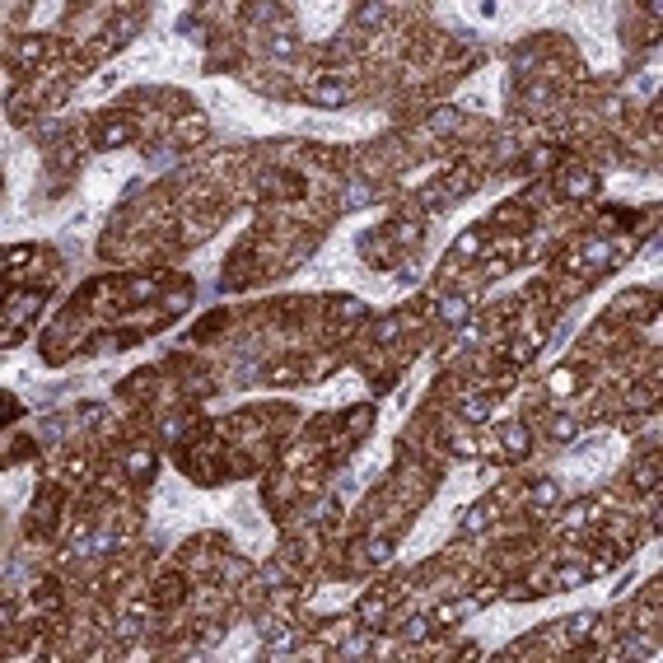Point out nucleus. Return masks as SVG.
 <instances>
[{
	"label": "nucleus",
	"instance_id": "10",
	"mask_svg": "<svg viewBox=\"0 0 663 663\" xmlns=\"http://www.w3.org/2000/svg\"><path fill=\"white\" fill-rule=\"evenodd\" d=\"M551 439H575V421L570 416H556L551 421Z\"/></svg>",
	"mask_w": 663,
	"mask_h": 663
},
{
	"label": "nucleus",
	"instance_id": "5",
	"mask_svg": "<svg viewBox=\"0 0 663 663\" xmlns=\"http://www.w3.org/2000/svg\"><path fill=\"white\" fill-rule=\"evenodd\" d=\"M636 486L640 491H654V486H659V458H654V453H649V458H645V463H640V472H636Z\"/></svg>",
	"mask_w": 663,
	"mask_h": 663
},
{
	"label": "nucleus",
	"instance_id": "7",
	"mask_svg": "<svg viewBox=\"0 0 663 663\" xmlns=\"http://www.w3.org/2000/svg\"><path fill=\"white\" fill-rule=\"evenodd\" d=\"M463 416H467V421H486V416H491V398H467L463 402Z\"/></svg>",
	"mask_w": 663,
	"mask_h": 663
},
{
	"label": "nucleus",
	"instance_id": "1",
	"mask_svg": "<svg viewBox=\"0 0 663 663\" xmlns=\"http://www.w3.org/2000/svg\"><path fill=\"white\" fill-rule=\"evenodd\" d=\"M131 122L127 117H117V122H103L99 131H94V140H99V150H112V145H122V140H131Z\"/></svg>",
	"mask_w": 663,
	"mask_h": 663
},
{
	"label": "nucleus",
	"instance_id": "3",
	"mask_svg": "<svg viewBox=\"0 0 663 663\" xmlns=\"http://www.w3.org/2000/svg\"><path fill=\"white\" fill-rule=\"evenodd\" d=\"M38 309H42V294H24V299H19V304L10 309V318H5V327L14 332V327H19V322H24V318H33Z\"/></svg>",
	"mask_w": 663,
	"mask_h": 663
},
{
	"label": "nucleus",
	"instance_id": "8",
	"mask_svg": "<svg viewBox=\"0 0 663 663\" xmlns=\"http://www.w3.org/2000/svg\"><path fill=\"white\" fill-rule=\"evenodd\" d=\"M425 636H430V621H425V616H416V621L402 626V640H411V645H421Z\"/></svg>",
	"mask_w": 663,
	"mask_h": 663
},
{
	"label": "nucleus",
	"instance_id": "12",
	"mask_svg": "<svg viewBox=\"0 0 663 663\" xmlns=\"http://www.w3.org/2000/svg\"><path fill=\"white\" fill-rule=\"evenodd\" d=\"M374 337H378V341H393V337H398V318H383V322H378V332H374Z\"/></svg>",
	"mask_w": 663,
	"mask_h": 663
},
{
	"label": "nucleus",
	"instance_id": "2",
	"mask_svg": "<svg viewBox=\"0 0 663 663\" xmlns=\"http://www.w3.org/2000/svg\"><path fill=\"white\" fill-rule=\"evenodd\" d=\"M500 444L509 458H523L528 453V425H504L500 430Z\"/></svg>",
	"mask_w": 663,
	"mask_h": 663
},
{
	"label": "nucleus",
	"instance_id": "4",
	"mask_svg": "<svg viewBox=\"0 0 663 663\" xmlns=\"http://www.w3.org/2000/svg\"><path fill=\"white\" fill-rule=\"evenodd\" d=\"M309 99H313V103H322V107H341L346 99H350V89H346V84H318Z\"/></svg>",
	"mask_w": 663,
	"mask_h": 663
},
{
	"label": "nucleus",
	"instance_id": "9",
	"mask_svg": "<svg viewBox=\"0 0 663 663\" xmlns=\"http://www.w3.org/2000/svg\"><path fill=\"white\" fill-rule=\"evenodd\" d=\"M150 472H155V458H150V453H140V449H135V453H131V477L140 481V477H150Z\"/></svg>",
	"mask_w": 663,
	"mask_h": 663
},
{
	"label": "nucleus",
	"instance_id": "6",
	"mask_svg": "<svg viewBox=\"0 0 663 663\" xmlns=\"http://www.w3.org/2000/svg\"><path fill=\"white\" fill-rule=\"evenodd\" d=\"M439 313L449 322H463V313H467V299H458V294H449V299H439Z\"/></svg>",
	"mask_w": 663,
	"mask_h": 663
},
{
	"label": "nucleus",
	"instance_id": "11",
	"mask_svg": "<svg viewBox=\"0 0 663 663\" xmlns=\"http://www.w3.org/2000/svg\"><path fill=\"white\" fill-rule=\"evenodd\" d=\"M458 122H463L458 112H434V117H430V127H434V131H453Z\"/></svg>",
	"mask_w": 663,
	"mask_h": 663
}]
</instances>
